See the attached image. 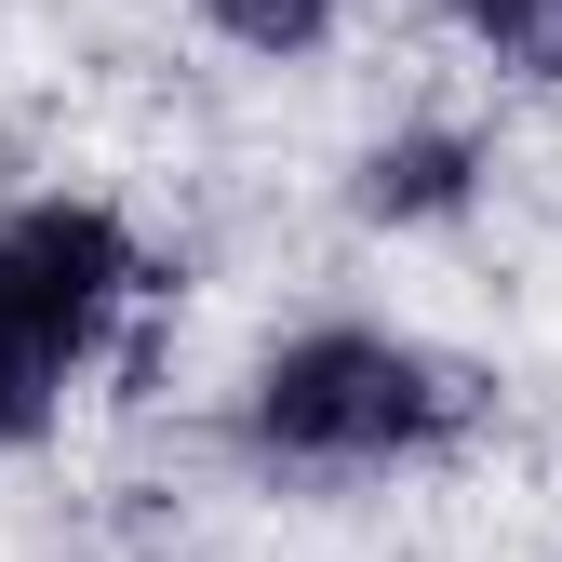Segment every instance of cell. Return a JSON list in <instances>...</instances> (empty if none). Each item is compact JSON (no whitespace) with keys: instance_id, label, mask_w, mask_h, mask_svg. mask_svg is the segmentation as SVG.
Masks as SVG:
<instances>
[{"instance_id":"3","label":"cell","mask_w":562,"mask_h":562,"mask_svg":"<svg viewBox=\"0 0 562 562\" xmlns=\"http://www.w3.org/2000/svg\"><path fill=\"white\" fill-rule=\"evenodd\" d=\"M456 188H469V161L442 148V134H429V148H375V175H362V201H375V215H442Z\"/></svg>"},{"instance_id":"2","label":"cell","mask_w":562,"mask_h":562,"mask_svg":"<svg viewBox=\"0 0 562 562\" xmlns=\"http://www.w3.org/2000/svg\"><path fill=\"white\" fill-rule=\"evenodd\" d=\"M121 281H134V255H121V228L94 201H27V215L0 228V335L67 375V348L108 322Z\"/></svg>"},{"instance_id":"6","label":"cell","mask_w":562,"mask_h":562,"mask_svg":"<svg viewBox=\"0 0 562 562\" xmlns=\"http://www.w3.org/2000/svg\"><path fill=\"white\" fill-rule=\"evenodd\" d=\"M41 402H54V362H27V348L0 335V429H41Z\"/></svg>"},{"instance_id":"1","label":"cell","mask_w":562,"mask_h":562,"mask_svg":"<svg viewBox=\"0 0 562 562\" xmlns=\"http://www.w3.org/2000/svg\"><path fill=\"white\" fill-rule=\"evenodd\" d=\"M442 415H456V389L415 362V348H389V335H308V348H281L268 389H255V429L295 442V456H402V442H429Z\"/></svg>"},{"instance_id":"5","label":"cell","mask_w":562,"mask_h":562,"mask_svg":"<svg viewBox=\"0 0 562 562\" xmlns=\"http://www.w3.org/2000/svg\"><path fill=\"white\" fill-rule=\"evenodd\" d=\"M215 27H228V41H255V54H295V41H322V27H335V0H215Z\"/></svg>"},{"instance_id":"4","label":"cell","mask_w":562,"mask_h":562,"mask_svg":"<svg viewBox=\"0 0 562 562\" xmlns=\"http://www.w3.org/2000/svg\"><path fill=\"white\" fill-rule=\"evenodd\" d=\"M469 27L496 41L509 67H536V81H562V0H469Z\"/></svg>"}]
</instances>
